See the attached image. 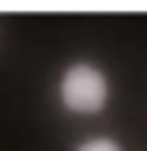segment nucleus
<instances>
[{
    "label": "nucleus",
    "instance_id": "obj_1",
    "mask_svg": "<svg viewBox=\"0 0 147 151\" xmlns=\"http://www.w3.org/2000/svg\"><path fill=\"white\" fill-rule=\"evenodd\" d=\"M106 94H110V83H106V76L98 72V68H91V64L68 68L64 83H60L64 106H68V110H79V113L102 110V106H106Z\"/></svg>",
    "mask_w": 147,
    "mask_h": 151
},
{
    "label": "nucleus",
    "instance_id": "obj_2",
    "mask_svg": "<svg viewBox=\"0 0 147 151\" xmlns=\"http://www.w3.org/2000/svg\"><path fill=\"white\" fill-rule=\"evenodd\" d=\"M79 151H121V144H113V140H87Z\"/></svg>",
    "mask_w": 147,
    "mask_h": 151
}]
</instances>
